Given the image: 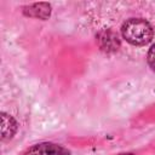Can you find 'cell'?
<instances>
[{"mask_svg":"<svg viewBox=\"0 0 155 155\" xmlns=\"http://www.w3.org/2000/svg\"><path fill=\"white\" fill-rule=\"evenodd\" d=\"M69 151L53 143H40L31 147L25 155H68Z\"/></svg>","mask_w":155,"mask_h":155,"instance_id":"3957f363","label":"cell"},{"mask_svg":"<svg viewBox=\"0 0 155 155\" xmlns=\"http://www.w3.org/2000/svg\"><path fill=\"white\" fill-rule=\"evenodd\" d=\"M17 128L15 119L5 113H1V138L4 140L12 138Z\"/></svg>","mask_w":155,"mask_h":155,"instance_id":"5b68a950","label":"cell"},{"mask_svg":"<svg viewBox=\"0 0 155 155\" xmlns=\"http://www.w3.org/2000/svg\"><path fill=\"white\" fill-rule=\"evenodd\" d=\"M97 41L101 50L105 52H115L120 47V39L111 29H103L97 35Z\"/></svg>","mask_w":155,"mask_h":155,"instance_id":"7a4b0ae2","label":"cell"},{"mask_svg":"<svg viewBox=\"0 0 155 155\" xmlns=\"http://www.w3.org/2000/svg\"><path fill=\"white\" fill-rule=\"evenodd\" d=\"M148 64L149 67L155 71V44L149 48V52H148Z\"/></svg>","mask_w":155,"mask_h":155,"instance_id":"8992f818","label":"cell"},{"mask_svg":"<svg viewBox=\"0 0 155 155\" xmlns=\"http://www.w3.org/2000/svg\"><path fill=\"white\" fill-rule=\"evenodd\" d=\"M121 34L127 42L142 46L151 41L154 30L148 21L143 18H131L122 24Z\"/></svg>","mask_w":155,"mask_h":155,"instance_id":"6da1fadb","label":"cell"},{"mask_svg":"<svg viewBox=\"0 0 155 155\" xmlns=\"http://www.w3.org/2000/svg\"><path fill=\"white\" fill-rule=\"evenodd\" d=\"M24 15L29 17H35L40 19H46L51 13V6L46 2H39V4H31L29 6L23 7Z\"/></svg>","mask_w":155,"mask_h":155,"instance_id":"277c9868","label":"cell"}]
</instances>
